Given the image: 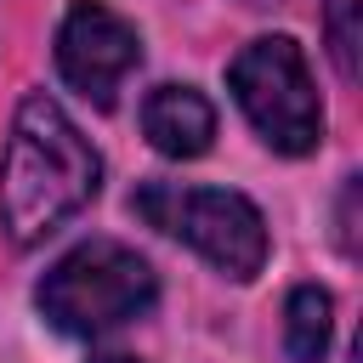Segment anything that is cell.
Returning <instances> with one entry per match:
<instances>
[{"instance_id":"2","label":"cell","mask_w":363,"mask_h":363,"mask_svg":"<svg viewBox=\"0 0 363 363\" xmlns=\"http://www.w3.org/2000/svg\"><path fill=\"white\" fill-rule=\"evenodd\" d=\"M153 301H159V272L147 267V255H136L119 238L74 244L68 255L51 261V272L34 289L40 318L57 335H74V340L108 335V329L142 318Z\"/></svg>"},{"instance_id":"10","label":"cell","mask_w":363,"mask_h":363,"mask_svg":"<svg viewBox=\"0 0 363 363\" xmlns=\"http://www.w3.org/2000/svg\"><path fill=\"white\" fill-rule=\"evenodd\" d=\"M91 363H136V357H125V352H102V357H91Z\"/></svg>"},{"instance_id":"11","label":"cell","mask_w":363,"mask_h":363,"mask_svg":"<svg viewBox=\"0 0 363 363\" xmlns=\"http://www.w3.org/2000/svg\"><path fill=\"white\" fill-rule=\"evenodd\" d=\"M238 6H250V11H272V6H284V0H238Z\"/></svg>"},{"instance_id":"6","label":"cell","mask_w":363,"mask_h":363,"mask_svg":"<svg viewBox=\"0 0 363 363\" xmlns=\"http://www.w3.org/2000/svg\"><path fill=\"white\" fill-rule=\"evenodd\" d=\"M142 130L164 159H199L216 142V108L193 85H159L142 102Z\"/></svg>"},{"instance_id":"4","label":"cell","mask_w":363,"mask_h":363,"mask_svg":"<svg viewBox=\"0 0 363 363\" xmlns=\"http://www.w3.org/2000/svg\"><path fill=\"white\" fill-rule=\"evenodd\" d=\"M227 85H233V102L244 108V119L255 125V136L272 147V153H312L323 142V102H318V85H312V68H306V51L289 40V34H261L250 40L233 68H227Z\"/></svg>"},{"instance_id":"8","label":"cell","mask_w":363,"mask_h":363,"mask_svg":"<svg viewBox=\"0 0 363 363\" xmlns=\"http://www.w3.org/2000/svg\"><path fill=\"white\" fill-rule=\"evenodd\" d=\"M323 34H329V57L340 68V79H357V0H323Z\"/></svg>"},{"instance_id":"9","label":"cell","mask_w":363,"mask_h":363,"mask_svg":"<svg viewBox=\"0 0 363 363\" xmlns=\"http://www.w3.org/2000/svg\"><path fill=\"white\" fill-rule=\"evenodd\" d=\"M352 221H357V176H352L346 193H340V250H346V255H357V227H352Z\"/></svg>"},{"instance_id":"7","label":"cell","mask_w":363,"mask_h":363,"mask_svg":"<svg viewBox=\"0 0 363 363\" xmlns=\"http://www.w3.org/2000/svg\"><path fill=\"white\" fill-rule=\"evenodd\" d=\"M329 329H335L329 289H318V284L289 289V301H284V352H289V363H323Z\"/></svg>"},{"instance_id":"3","label":"cell","mask_w":363,"mask_h":363,"mask_svg":"<svg viewBox=\"0 0 363 363\" xmlns=\"http://www.w3.org/2000/svg\"><path fill=\"white\" fill-rule=\"evenodd\" d=\"M130 210L159 227L164 238L204 255L233 284H250L267 267V221L261 210L233 187H187V182H142L130 193Z\"/></svg>"},{"instance_id":"5","label":"cell","mask_w":363,"mask_h":363,"mask_svg":"<svg viewBox=\"0 0 363 363\" xmlns=\"http://www.w3.org/2000/svg\"><path fill=\"white\" fill-rule=\"evenodd\" d=\"M136 62H142V34H136L130 17H119L102 0H74L68 6L62 28H57V74L79 96L108 108Z\"/></svg>"},{"instance_id":"1","label":"cell","mask_w":363,"mask_h":363,"mask_svg":"<svg viewBox=\"0 0 363 363\" xmlns=\"http://www.w3.org/2000/svg\"><path fill=\"white\" fill-rule=\"evenodd\" d=\"M102 187V159L45 91H28L0 147V233L28 250L74 221Z\"/></svg>"}]
</instances>
